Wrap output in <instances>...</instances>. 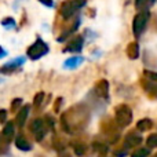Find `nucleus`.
<instances>
[{
  "label": "nucleus",
  "instance_id": "f257e3e1",
  "mask_svg": "<svg viewBox=\"0 0 157 157\" xmlns=\"http://www.w3.org/2000/svg\"><path fill=\"white\" fill-rule=\"evenodd\" d=\"M87 112L84 110V108H80V106H76V108H72L71 110H68L66 113H63L62 119V127L66 132H75L76 130H80V128L84 127L87 119Z\"/></svg>",
  "mask_w": 157,
  "mask_h": 157
},
{
  "label": "nucleus",
  "instance_id": "f03ea898",
  "mask_svg": "<svg viewBox=\"0 0 157 157\" xmlns=\"http://www.w3.org/2000/svg\"><path fill=\"white\" fill-rule=\"evenodd\" d=\"M48 51H50V48H48V46H47V43L43 40V39L37 37L35 43L28 48L26 54L32 61H37V59H40L41 57H44Z\"/></svg>",
  "mask_w": 157,
  "mask_h": 157
},
{
  "label": "nucleus",
  "instance_id": "7ed1b4c3",
  "mask_svg": "<svg viewBox=\"0 0 157 157\" xmlns=\"http://www.w3.org/2000/svg\"><path fill=\"white\" fill-rule=\"evenodd\" d=\"M114 120L119 127H127L132 121V112L127 105H119L114 109Z\"/></svg>",
  "mask_w": 157,
  "mask_h": 157
},
{
  "label": "nucleus",
  "instance_id": "20e7f679",
  "mask_svg": "<svg viewBox=\"0 0 157 157\" xmlns=\"http://www.w3.org/2000/svg\"><path fill=\"white\" fill-rule=\"evenodd\" d=\"M149 18H150L149 11H141V13H138L135 17H134L132 30H134L135 37H139V36L145 32L146 25H147V22H149Z\"/></svg>",
  "mask_w": 157,
  "mask_h": 157
},
{
  "label": "nucleus",
  "instance_id": "39448f33",
  "mask_svg": "<svg viewBox=\"0 0 157 157\" xmlns=\"http://www.w3.org/2000/svg\"><path fill=\"white\" fill-rule=\"evenodd\" d=\"M86 3V0H68L61 6V15L63 19H69L77 13V10Z\"/></svg>",
  "mask_w": 157,
  "mask_h": 157
},
{
  "label": "nucleus",
  "instance_id": "423d86ee",
  "mask_svg": "<svg viewBox=\"0 0 157 157\" xmlns=\"http://www.w3.org/2000/svg\"><path fill=\"white\" fill-rule=\"evenodd\" d=\"M47 131H48V124L43 119H36L30 124V132L33 134L36 141H41L46 136Z\"/></svg>",
  "mask_w": 157,
  "mask_h": 157
},
{
  "label": "nucleus",
  "instance_id": "0eeeda50",
  "mask_svg": "<svg viewBox=\"0 0 157 157\" xmlns=\"http://www.w3.org/2000/svg\"><path fill=\"white\" fill-rule=\"evenodd\" d=\"M25 63V57H18V58H14L13 61H10V62L4 63V65L0 68V73H13L15 69L21 68L22 65Z\"/></svg>",
  "mask_w": 157,
  "mask_h": 157
},
{
  "label": "nucleus",
  "instance_id": "6e6552de",
  "mask_svg": "<svg viewBox=\"0 0 157 157\" xmlns=\"http://www.w3.org/2000/svg\"><path fill=\"white\" fill-rule=\"evenodd\" d=\"M84 46V39L81 36H75L72 40H69L68 46L65 47L63 51H71V52H80Z\"/></svg>",
  "mask_w": 157,
  "mask_h": 157
},
{
  "label": "nucleus",
  "instance_id": "1a4fd4ad",
  "mask_svg": "<svg viewBox=\"0 0 157 157\" xmlns=\"http://www.w3.org/2000/svg\"><path fill=\"white\" fill-rule=\"evenodd\" d=\"M142 142V138L139 134H136L135 131H132V132L127 134L125 135V139H124V146L125 147H136L139 146V144Z\"/></svg>",
  "mask_w": 157,
  "mask_h": 157
},
{
  "label": "nucleus",
  "instance_id": "9d476101",
  "mask_svg": "<svg viewBox=\"0 0 157 157\" xmlns=\"http://www.w3.org/2000/svg\"><path fill=\"white\" fill-rule=\"evenodd\" d=\"M94 91L99 98H102V99L103 98L108 99V97H109V84H108V81L106 80H99L98 81V84L95 86Z\"/></svg>",
  "mask_w": 157,
  "mask_h": 157
},
{
  "label": "nucleus",
  "instance_id": "9b49d317",
  "mask_svg": "<svg viewBox=\"0 0 157 157\" xmlns=\"http://www.w3.org/2000/svg\"><path fill=\"white\" fill-rule=\"evenodd\" d=\"M29 109L30 106H22L21 109L18 110V113H17V117H15V121L17 124L19 125V127H24L25 123H26V119H28V114H29Z\"/></svg>",
  "mask_w": 157,
  "mask_h": 157
},
{
  "label": "nucleus",
  "instance_id": "f8f14e48",
  "mask_svg": "<svg viewBox=\"0 0 157 157\" xmlns=\"http://www.w3.org/2000/svg\"><path fill=\"white\" fill-rule=\"evenodd\" d=\"M14 136V123H7V124L4 125V128H3L2 131V139L6 142V144H10L11 139H13Z\"/></svg>",
  "mask_w": 157,
  "mask_h": 157
},
{
  "label": "nucleus",
  "instance_id": "ddd939ff",
  "mask_svg": "<svg viewBox=\"0 0 157 157\" xmlns=\"http://www.w3.org/2000/svg\"><path fill=\"white\" fill-rule=\"evenodd\" d=\"M83 61H84V58L83 57H71V58H68V59L65 61V63H63V68L65 69H76L78 68V66L83 63Z\"/></svg>",
  "mask_w": 157,
  "mask_h": 157
},
{
  "label": "nucleus",
  "instance_id": "4468645a",
  "mask_svg": "<svg viewBox=\"0 0 157 157\" xmlns=\"http://www.w3.org/2000/svg\"><path fill=\"white\" fill-rule=\"evenodd\" d=\"M15 146L18 147L19 150H24V152H29V150L32 149L30 144L28 142V139L25 138L24 135H19L15 138Z\"/></svg>",
  "mask_w": 157,
  "mask_h": 157
},
{
  "label": "nucleus",
  "instance_id": "2eb2a0df",
  "mask_svg": "<svg viewBox=\"0 0 157 157\" xmlns=\"http://www.w3.org/2000/svg\"><path fill=\"white\" fill-rule=\"evenodd\" d=\"M155 3L156 0H135V8L139 13L141 11H147Z\"/></svg>",
  "mask_w": 157,
  "mask_h": 157
},
{
  "label": "nucleus",
  "instance_id": "dca6fc26",
  "mask_svg": "<svg viewBox=\"0 0 157 157\" xmlns=\"http://www.w3.org/2000/svg\"><path fill=\"white\" fill-rule=\"evenodd\" d=\"M127 54H128V57H130L131 59H135V58H138V55H139L138 43L132 41L131 44H128V47H127Z\"/></svg>",
  "mask_w": 157,
  "mask_h": 157
},
{
  "label": "nucleus",
  "instance_id": "f3484780",
  "mask_svg": "<svg viewBox=\"0 0 157 157\" xmlns=\"http://www.w3.org/2000/svg\"><path fill=\"white\" fill-rule=\"evenodd\" d=\"M152 125H153L152 120H149V119H142V120H139V121H138L136 127H138L139 131H146V130H149V128H152Z\"/></svg>",
  "mask_w": 157,
  "mask_h": 157
},
{
  "label": "nucleus",
  "instance_id": "a211bd4d",
  "mask_svg": "<svg viewBox=\"0 0 157 157\" xmlns=\"http://www.w3.org/2000/svg\"><path fill=\"white\" fill-rule=\"evenodd\" d=\"M150 153V150L147 147H136V150H134L131 157H147Z\"/></svg>",
  "mask_w": 157,
  "mask_h": 157
},
{
  "label": "nucleus",
  "instance_id": "6ab92c4d",
  "mask_svg": "<svg viewBox=\"0 0 157 157\" xmlns=\"http://www.w3.org/2000/svg\"><path fill=\"white\" fill-rule=\"evenodd\" d=\"M146 146L147 147H157V134H152V135L147 136Z\"/></svg>",
  "mask_w": 157,
  "mask_h": 157
},
{
  "label": "nucleus",
  "instance_id": "aec40b11",
  "mask_svg": "<svg viewBox=\"0 0 157 157\" xmlns=\"http://www.w3.org/2000/svg\"><path fill=\"white\" fill-rule=\"evenodd\" d=\"M145 90H146L149 94H153L157 97V83L155 81H150V83H147L146 86H145Z\"/></svg>",
  "mask_w": 157,
  "mask_h": 157
},
{
  "label": "nucleus",
  "instance_id": "412c9836",
  "mask_svg": "<svg viewBox=\"0 0 157 157\" xmlns=\"http://www.w3.org/2000/svg\"><path fill=\"white\" fill-rule=\"evenodd\" d=\"M2 25L6 29H13V28H15V22H14L13 18H6L4 21H2Z\"/></svg>",
  "mask_w": 157,
  "mask_h": 157
},
{
  "label": "nucleus",
  "instance_id": "4be33fe9",
  "mask_svg": "<svg viewBox=\"0 0 157 157\" xmlns=\"http://www.w3.org/2000/svg\"><path fill=\"white\" fill-rule=\"evenodd\" d=\"M44 99V92H39V94H36L35 97V106H40L41 102H43Z\"/></svg>",
  "mask_w": 157,
  "mask_h": 157
},
{
  "label": "nucleus",
  "instance_id": "5701e85b",
  "mask_svg": "<svg viewBox=\"0 0 157 157\" xmlns=\"http://www.w3.org/2000/svg\"><path fill=\"white\" fill-rule=\"evenodd\" d=\"M145 76H146L147 78H149L150 81H155V83H157V73H155V72H145Z\"/></svg>",
  "mask_w": 157,
  "mask_h": 157
},
{
  "label": "nucleus",
  "instance_id": "b1692460",
  "mask_svg": "<svg viewBox=\"0 0 157 157\" xmlns=\"http://www.w3.org/2000/svg\"><path fill=\"white\" fill-rule=\"evenodd\" d=\"M21 103H22V99H21V98H17V99H14L11 109H13V110H17V109H18V106L21 108Z\"/></svg>",
  "mask_w": 157,
  "mask_h": 157
},
{
  "label": "nucleus",
  "instance_id": "393cba45",
  "mask_svg": "<svg viewBox=\"0 0 157 157\" xmlns=\"http://www.w3.org/2000/svg\"><path fill=\"white\" fill-rule=\"evenodd\" d=\"M6 119H7V112L2 109L0 110V123H6Z\"/></svg>",
  "mask_w": 157,
  "mask_h": 157
},
{
  "label": "nucleus",
  "instance_id": "a878e982",
  "mask_svg": "<svg viewBox=\"0 0 157 157\" xmlns=\"http://www.w3.org/2000/svg\"><path fill=\"white\" fill-rule=\"evenodd\" d=\"M41 4H44L46 7H54V2L52 0H39Z\"/></svg>",
  "mask_w": 157,
  "mask_h": 157
},
{
  "label": "nucleus",
  "instance_id": "bb28decb",
  "mask_svg": "<svg viewBox=\"0 0 157 157\" xmlns=\"http://www.w3.org/2000/svg\"><path fill=\"white\" fill-rule=\"evenodd\" d=\"M6 55H7V51H6V50L3 48L2 46H0V58H4Z\"/></svg>",
  "mask_w": 157,
  "mask_h": 157
},
{
  "label": "nucleus",
  "instance_id": "cd10ccee",
  "mask_svg": "<svg viewBox=\"0 0 157 157\" xmlns=\"http://www.w3.org/2000/svg\"><path fill=\"white\" fill-rule=\"evenodd\" d=\"M3 83V78H0V84H2Z\"/></svg>",
  "mask_w": 157,
  "mask_h": 157
},
{
  "label": "nucleus",
  "instance_id": "c85d7f7f",
  "mask_svg": "<svg viewBox=\"0 0 157 157\" xmlns=\"http://www.w3.org/2000/svg\"><path fill=\"white\" fill-rule=\"evenodd\" d=\"M61 157H69V156H68V155H66V156H61Z\"/></svg>",
  "mask_w": 157,
  "mask_h": 157
},
{
  "label": "nucleus",
  "instance_id": "c756f323",
  "mask_svg": "<svg viewBox=\"0 0 157 157\" xmlns=\"http://www.w3.org/2000/svg\"><path fill=\"white\" fill-rule=\"evenodd\" d=\"M155 157H157V156H155Z\"/></svg>",
  "mask_w": 157,
  "mask_h": 157
}]
</instances>
